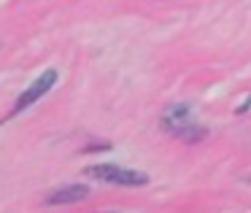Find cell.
Listing matches in <instances>:
<instances>
[{
  "label": "cell",
  "instance_id": "cell-2",
  "mask_svg": "<svg viewBox=\"0 0 251 213\" xmlns=\"http://www.w3.org/2000/svg\"><path fill=\"white\" fill-rule=\"evenodd\" d=\"M162 127L176 138H184V141H200L205 135V130H197L189 121V108L186 105H170L162 114Z\"/></svg>",
  "mask_w": 251,
  "mask_h": 213
},
{
  "label": "cell",
  "instance_id": "cell-4",
  "mask_svg": "<svg viewBox=\"0 0 251 213\" xmlns=\"http://www.w3.org/2000/svg\"><path fill=\"white\" fill-rule=\"evenodd\" d=\"M89 197V186L87 184H71V186H62V189L51 191L46 197V205H71V202H81Z\"/></svg>",
  "mask_w": 251,
  "mask_h": 213
},
{
  "label": "cell",
  "instance_id": "cell-3",
  "mask_svg": "<svg viewBox=\"0 0 251 213\" xmlns=\"http://www.w3.org/2000/svg\"><path fill=\"white\" fill-rule=\"evenodd\" d=\"M57 78H60V76H57V71H54V68L44 71V73H41V76L35 78L33 84H30L27 89H25L22 95H19V100L14 103V108H11V114H8V116H19L22 111H27L30 105H35L41 97H44V95H49V89L57 84Z\"/></svg>",
  "mask_w": 251,
  "mask_h": 213
},
{
  "label": "cell",
  "instance_id": "cell-5",
  "mask_svg": "<svg viewBox=\"0 0 251 213\" xmlns=\"http://www.w3.org/2000/svg\"><path fill=\"white\" fill-rule=\"evenodd\" d=\"M249 111H251V95H249V97H246L243 103L238 105V108H235V114H249Z\"/></svg>",
  "mask_w": 251,
  "mask_h": 213
},
{
  "label": "cell",
  "instance_id": "cell-1",
  "mask_svg": "<svg viewBox=\"0 0 251 213\" xmlns=\"http://www.w3.org/2000/svg\"><path fill=\"white\" fill-rule=\"evenodd\" d=\"M87 175L98 181H105V184H119V186H143L149 184V175L146 173H138V170H127L119 167V165H92L87 167Z\"/></svg>",
  "mask_w": 251,
  "mask_h": 213
}]
</instances>
